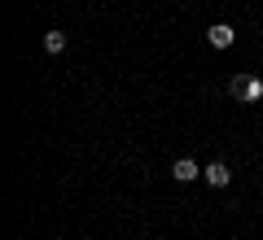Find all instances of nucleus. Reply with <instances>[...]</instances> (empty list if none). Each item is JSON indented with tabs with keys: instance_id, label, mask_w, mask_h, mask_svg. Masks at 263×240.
<instances>
[{
	"instance_id": "2",
	"label": "nucleus",
	"mask_w": 263,
	"mask_h": 240,
	"mask_svg": "<svg viewBox=\"0 0 263 240\" xmlns=\"http://www.w3.org/2000/svg\"><path fill=\"white\" fill-rule=\"evenodd\" d=\"M171 179L176 184H193V179H202V166H197L193 157H176L171 162Z\"/></svg>"
},
{
	"instance_id": "5",
	"label": "nucleus",
	"mask_w": 263,
	"mask_h": 240,
	"mask_svg": "<svg viewBox=\"0 0 263 240\" xmlns=\"http://www.w3.org/2000/svg\"><path fill=\"white\" fill-rule=\"evenodd\" d=\"M44 53H66V35H62V31H44Z\"/></svg>"
},
{
	"instance_id": "3",
	"label": "nucleus",
	"mask_w": 263,
	"mask_h": 240,
	"mask_svg": "<svg viewBox=\"0 0 263 240\" xmlns=\"http://www.w3.org/2000/svg\"><path fill=\"white\" fill-rule=\"evenodd\" d=\"M202 179H206L211 188H228L233 184V170H228V162H206V166H202Z\"/></svg>"
},
{
	"instance_id": "4",
	"label": "nucleus",
	"mask_w": 263,
	"mask_h": 240,
	"mask_svg": "<svg viewBox=\"0 0 263 240\" xmlns=\"http://www.w3.org/2000/svg\"><path fill=\"white\" fill-rule=\"evenodd\" d=\"M206 39H211V48H233V39H237V31L228 27V22H215V27L206 31Z\"/></svg>"
},
{
	"instance_id": "1",
	"label": "nucleus",
	"mask_w": 263,
	"mask_h": 240,
	"mask_svg": "<svg viewBox=\"0 0 263 240\" xmlns=\"http://www.w3.org/2000/svg\"><path fill=\"white\" fill-rule=\"evenodd\" d=\"M228 92L237 101H263V79L259 74H237V79H228Z\"/></svg>"
}]
</instances>
